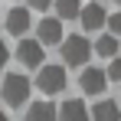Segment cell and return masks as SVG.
Listing matches in <instances>:
<instances>
[{"label": "cell", "instance_id": "cell-1", "mask_svg": "<svg viewBox=\"0 0 121 121\" xmlns=\"http://www.w3.org/2000/svg\"><path fill=\"white\" fill-rule=\"evenodd\" d=\"M30 98V79L20 75V72H10L7 79H3V101L10 105V108H17L23 101Z\"/></svg>", "mask_w": 121, "mask_h": 121}, {"label": "cell", "instance_id": "cell-2", "mask_svg": "<svg viewBox=\"0 0 121 121\" xmlns=\"http://www.w3.org/2000/svg\"><path fill=\"white\" fill-rule=\"evenodd\" d=\"M36 88L46 95H56L65 88V69L62 65H39V75H36Z\"/></svg>", "mask_w": 121, "mask_h": 121}, {"label": "cell", "instance_id": "cell-3", "mask_svg": "<svg viewBox=\"0 0 121 121\" xmlns=\"http://www.w3.org/2000/svg\"><path fill=\"white\" fill-rule=\"evenodd\" d=\"M88 39L85 36H65L62 39V59L69 62V65H85L88 62Z\"/></svg>", "mask_w": 121, "mask_h": 121}, {"label": "cell", "instance_id": "cell-4", "mask_svg": "<svg viewBox=\"0 0 121 121\" xmlns=\"http://www.w3.org/2000/svg\"><path fill=\"white\" fill-rule=\"evenodd\" d=\"M17 59L26 65V69H36L43 62V46L36 39H20V46H17Z\"/></svg>", "mask_w": 121, "mask_h": 121}, {"label": "cell", "instance_id": "cell-5", "mask_svg": "<svg viewBox=\"0 0 121 121\" xmlns=\"http://www.w3.org/2000/svg\"><path fill=\"white\" fill-rule=\"evenodd\" d=\"M36 36H39V46H56V43H62V20H56V17L43 20L39 26H36Z\"/></svg>", "mask_w": 121, "mask_h": 121}, {"label": "cell", "instance_id": "cell-6", "mask_svg": "<svg viewBox=\"0 0 121 121\" xmlns=\"http://www.w3.org/2000/svg\"><path fill=\"white\" fill-rule=\"evenodd\" d=\"M79 85H82V92H88V95H98V92H105V85H108V79H105V72L101 69H82V75H79Z\"/></svg>", "mask_w": 121, "mask_h": 121}, {"label": "cell", "instance_id": "cell-7", "mask_svg": "<svg viewBox=\"0 0 121 121\" xmlns=\"http://www.w3.org/2000/svg\"><path fill=\"white\" fill-rule=\"evenodd\" d=\"M3 26H7V30L13 33V36H23V33L30 30V10H26V7H13V10L7 13Z\"/></svg>", "mask_w": 121, "mask_h": 121}, {"label": "cell", "instance_id": "cell-8", "mask_svg": "<svg viewBox=\"0 0 121 121\" xmlns=\"http://www.w3.org/2000/svg\"><path fill=\"white\" fill-rule=\"evenodd\" d=\"M79 17H82V26H85V30H101L105 20H108V13H105L101 3H88V7H82Z\"/></svg>", "mask_w": 121, "mask_h": 121}, {"label": "cell", "instance_id": "cell-9", "mask_svg": "<svg viewBox=\"0 0 121 121\" xmlns=\"http://www.w3.org/2000/svg\"><path fill=\"white\" fill-rule=\"evenodd\" d=\"M59 121H88V108L82 98H69L59 108Z\"/></svg>", "mask_w": 121, "mask_h": 121}, {"label": "cell", "instance_id": "cell-10", "mask_svg": "<svg viewBox=\"0 0 121 121\" xmlns=\"http://www.w3.org/2000/svg\"><path fill=\"white\" fill-rule=\"evenodd\" d=\"M26 121H59V108L52 101H36V105H30Z\"/></svg>", "mask_w": 121, "mask_h": 121}, {"label": "cell", "instance_id": "cell-11", "mask_svg": "<svg viewBox=\"0 0 121 121\" xmlns=\"http://www.w3.org/2000/svg\"><path fill=\"white\" fill-rule=\"evenodd\" d=\"M88 118L92 121H121V108H118V101H98L92 111H88Z\"/></svg>", "mask_w": 121, "mask_h": 121}, {"label": "cell", "instance_id": "cell-12", "mask_svg": "<svg viewBox=\"0 0 121 121\" xmlns=\"http://www.w3.org/2000/svg\"><path fill=\"white\" fill-rule=\"evenodd\" d=\"M52 3H56L59 20H72V17H79V13H82V3H79V0H52Z\"/></svg>", "mask_w": 121, "mask_h": 121}, {"label": "cell", "instance_id": "cell-13", "mask_svg": "<svg viewBox=\"0 0 121 121\" xmlns=\"http://www.w3.org/2000/svg\"><path fill=\"white\" fill-rule=\"evenodd\" d=\"M95 52H98L101 59H115V52H118V39L108 33V36H98V43H95Z\"/></svg>", "mask_w": 121, "mask_h": 121}, {"label": "cell", "instance_id": "cell-14", "mask_svg": "<svg viewBox=\"0 0 121 121\" xmlns=\"http://www.w3.org/2000/svg\"><path fill=\"white\" fill-rule=\"evenodd\" d=\"M105 79H108V82H121V59H111V62H108Z\"/></svg>", "mask_w": 121, "mask_h": 121}, {"label": "cell", "instance_id": "cell-15", "mask_svg": "<svg viewBox=\"0 0 121 121\" xmlns=\"http://www.w3.org/2000/svg\"><path fill=\"white\" fill-rule=\"evenodd\" d=\"M105 23H108V30H111V36L118 39V36H121V13H111V17H108Z\"/></svg>", "mask_w": 121, "mask_h": 121}, {"label": "cell", "instance_id": "cell-16", "mask_svg": "<svg viewBox=\"0 0 121 121\" xmlns=\"http://www.w3.org/2000/svg\"><path fill=\"white\" fill-rule=\"evenodd\" d=\"M30 7H33V10H49L52 0H30Z\"/></svg>", "mask_w": 121, "mask_h": 121}, {"label": "cell", "instance_id": "cell-17", "mask_svg": "<svg viewBox=\"0 0 121 121\" xmlns=\"http://www.w3.org/2000/svg\"><path fill=\"white\" fill-rule=\"evenodd\" d=\"M7 56H10V52H7V46H3V43H0V65H3V62H7Z\"/></svg>", "mask_w": 121, "mask_h": 121}, {"label": "cell", "instance_id": "cell-18", "mask_svg": "<svg viewBox=\"0 0 121 121\" xmlns=\"http://www.w3.org/2000/svg\"><path fill=\"white\" fill-rule=\"evenodd\" d=\"M0 121H7V115H3V111H0Z\"/></svg>", "mask_w": 121, "mask_h": 121}, {"label": "cell", "instance_id": "cell-19", "mask_svg": "<svg viewBox=\"0 0 121 121\" xmlns=\"http://www.w3.org/2000/svg\"><path fill=\"white\" fill-rule=\"evenodd\" d=\"M118 7H121V0H118Z\"/></svg>", "mask_w": 121, "mask_h": 121}, {"label": "cell", "instance_id": "cell-20", "mask_svg": "<svg viewBox=\"0 0 121 121\" xmlns=\"http://www.w3.org/2000/svg\"><path fill=\"white\" fill-rule=\"evenodd\" d=\"M0 26H3V23H0Z\"/></svg>", "mask_w": 121, "mask_h": 121}]
</instances>
